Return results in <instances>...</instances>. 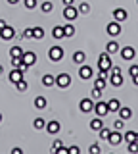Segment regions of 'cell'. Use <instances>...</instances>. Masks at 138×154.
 <instances>
[{
    "label": "cell",
    "mask_w": 138,
    "mask_h": 154,
    "mask_svg": "<svg viewBox=\"0 0 138 154\" xmlns=\"http://www.w3.org/2000/svg\"><path fill=\"white\" fill-rule=\"evenodd\" d=\"M98 67H100V71H111V54L109 52H102V54L98 56Z\"/></svg>",
    "instance_id": "cell-1"
},
{
    "label": "cell",
    "mask_w": 138,
    "mask_h": 154,
    "mask_svg": "<svg viewBox=\"0 0 138 154\" xmlns=\"http://www.w3.org/2000/svg\"><path fill=\"white\" fill-rule=\"evenodd\" d=\"M63 54H65L63 48L58 46V45L52 46V48H50V52H48V56H50V60H52V62H60L61 58H63Z\"/></svg>",
    "instance_id": "cell-2"
},
{
    "label": "cell",
    "mask_w": 138,
    "mask_h": 154,
    "mask_svg": "<svg viewBox=\"0 0 138 154\" xmlns=\"http://www.w3.org/2000/svg\"><path fill=\"white\" fill-rule=\"evenodd\" d=\"M77 16H79V8H77V6H65V8H63V17L67 19V21L77 19Z\"/></svg>",
    "instance_id": "cell-3"
},
{
    "label": "cell",
    "mask_w": 138,
    "mask_h": 154,
    "mask_svg": "<svg viewBox=\"0 0 138 154\" xmlns=\"http://www.w3.org/2000/svg\"><path fill=\"white\" fill-rule=\"evenodd\" d=\"M16 37V29L12 25H6L4 29H0V38H4V41H12V38Z\"/></svg>",
    "instance_id": "cell-4"
},
{
    "label": "cell",
    "mask_w": 138,
    "mask_h": 154,
    "mask_svg": "<svg viewBox=\"0 0 138 154\" xmlns=\"http://www.w3.org/2000/svg\"><path fill=\"white\" fill-rule=\"evenodd\" d=\"M94 112H96V116H100V118H104L107 112H109V108H107V102H94Z\"/></svg>",
    "instance_id": "cell-5"
},
{
    "label": "cell",
    "mask_w": 138,
    "mask_h": 154,
    "mask_svg": "<svg viewBox=\"0 0 138 154\" xmlns=\"http://www.w3.org/2000/svg\"><path fill=\"white\" fill-rule=\"evenodd\" d=\"M56 85H58L60 89H65V87L71 85V77L67 73H60L58 77H56Z\"/></svg>",
    "instance_id": "cell-6"
},
{
    "label": "cell",
    "mask_w": 138,
    "mask_h": 154,
    "mask_svg": "<svg viewBox=\"0 0 138 154\" xmlns=\"http://www.w3.org/2000/svg\"><path fill=\"white\" fill-rule=\"evenodd\" d=\"M79 108H81V112H84V114L92 112V110H94V100L92 98H83L81 104H79Z\"/></svg>",
    "instance_id": "cell-7"
},
{
    "label": "cell",
    "mask_w": 138,
    "mask_h": 154,
    "mask_svg": "<svg viewBox=\"0 0 138 154\" xmlns=\"http://www.w3.org/2000/svg\"><path fill=\"white\" fill-rule=\"evenodd\" d=\"M106 31H107V35H111V37H117L119 33H121V23H119V21H111V23H107Z\"/></svg>",
    "instance_id": "cell-8"
},
{
    "label": "cell",
    "mask_w": 138,
    "mask_h": 154,
    "mask_svg": "<svg viewBox=\"0 0 138 154\" xmlns=\"http://www.w3.org/2000/svg\"><path fill=\"white\" fill-rule=\"evenodd\" d=\"M127 17H128V12L125 8H115V10H113V19H115V21L121 23V21H125Z\"/></svg>",
    "instance_id": "cell-9"
},
{
    "label": "cell",
    "mask_w": 138,
    "mask_h": 154,
    "mask_svg": "<svg viewBox=\"0 0 138 154\" xmlns=\"http://www.w3.org/2000/svg\"><path fill=\"white\" fill-rule=\"evenodd\" d=\"M92 75H94V73H92V67H90V66H84V64L81 66V69H79V77H81L83 81H88Z\"/></svg>",
    "instance_id": "cell-10"
},
{
    "label": "cell",
    "mask_w": 138,
    "mask_h": 154,
    "mask_svg": "<svg viewBox=\"0 0 138 154\" xmlns=\"http://www.w3.org/2000/svg\"><path fill=\"white\" fill-rule=\"evenodd\" d=\"M119 54H121L123 60H132L136 52H134V48H132V46H123L121 50H119Z\"/></svg>",
    "instance_id": "cell-11"
},
{
    "label": "cell",
    "mask_w": 138,
    "mask_h": 154,
    "mask_svg": "<svg viewBox=\"0 0 138 154\" xmlns=\"http://www.w3.org/2000/svg\"><path fill=\"white\" fill-rule=\"evenodd\" d=\"M8 79H10V83H19V81L23 79V71L21 69H17V67H13V69L10 71V77H8Z\"/></svg>",
    "instance_id": "cell-12"
},
{
    "label": "cell",
    "mask_w": 138,
    "mask_h": 154,
    "mask_svg": "<svg viewBox=\"0 0 138 154\" xmlns=\"http://www.w3.org/2000/svg\"><path fill=\"white\" fill-rule=\"evenodd\" d=\"M21 58H23V64H25L27 67H31L37 62V54H35V52H23Z\"/></svg>",
    "instance_id": "cell-13"
},
{
    "label": "cell",
    "mask_w": 138,
    "mask_h": 154,
    "mask_svg": "<svg viewBox=\"0 0 138 154\" xmlns=\"http://www.w3.org/2000/svg\"><path fill=\"white\" fill-rule=\"evenodd\" d=\"M107 141L111 143L113 146L121 144V143H123V135H121V131H111V135H109V139H107Z\"/></svg>",
    "instance_id": "cell-14"
},
{
    "label": "cell",
    "mask_w": 138,
    "mask_h": 154,
    "mask_svg": "<svg viewBox=\"0 0 138 154\" xmlns=\"http://www.w3.org/2000/svg\"><path fill=\"white\" fill-rule=\"evenodd\" d=\"M60 129H61L60 122H46V131H48L50 135H56Z\"/></svg>",
    "instance_id": "cell-15"
},
{
    "label": "cell",
    "mask_w": 138,
    "mask_h": 154,
    "mask_svg": "<svg viewBox=\"0 0 138 154\" xmlns=\"http://www.w3.org/2000/svg\"><path fill=\"white\" fill-rule=\"evenodd\" d=\"M84 60H87V54H84L83 50H77V52L73 54V64L83 66V64H84Z\"/></svg>",
    "instance_id": "cell-16"
},
{
    "label": "cell",
    "mask_w": 138,
    "mask_h": 154,
    "mask_svg": "<svg viewBox=\"0 0 138 154\" xmlns=\"http://www.w3.org/2000/svg\"><path fill=\"white\" fill-rule=\"evenodd\" d=\"M109 83L113 87H121L123 85V75L121 73H109Z\"/></svg>",
    "instance_id": "cell-17"
},
{
    "label": "cell",
    "mask_w": 138,
    "mask_h": 154,
    "mask_svg": "<svg viewBox=\"0 0 138 154\" xmlns=\"http://www.w3.org/2000/svg\"><path fill=\"white\" fill-rule=\"evenodd\" d=\"M117 114H119V118H121V119H125V122H127V119H128V118L132 116V110L128 108V106H121Z\"/></svg>",
    "instance_id": "cell-18"
},
{
    "label": "cell",
    "mask_w": 138,
    "mask_h": 154,
    "mask_svg": "<svg viewBox=\"0 0 138 154\" xmlns=\"http://www.w3.org/2000/svg\"><path fill=\"white\" fill-rule=\"evenodd\" d=\"M121 48H119V42L117 41H109L106 45V52H109V54H115V52H119Z\"/></svg>",
    "instance_id": "cell-19"
},
{
    "label": "cell",
    "mask_w": 138,
    "mask_h": 154,
    "mask_svg": "<svg viewBox=\"0 0 138 154\" xmlns=\"http://www.w3.org/2000/svg\"><path fill=\"white\" fill-rule=\"evenodd\" d=\"M102 127H104V122H102V118H100V116L90 122V129H92V131H100Z\"/></svg>",
    "instance_id": "cell-20"
},
{
    "label": "cell",
    "mask_w": 138,
    "mask_h": 154,
    "mask_svg": "<svg viewBox=\"0 0 138 154\" xmlns=\"http://www.w3.org/2000/svg\"><path fill=\"white\" fill-rule=\"evenodd\" d=\"M12 67H17V69H21V71H25L27 69V66L23 64V58H12Z\"/></svg>",
    "instance_id": "cell-21"
},
{
    "label": "cell",
    "mask_w": 138,
    "mask_h": 154,
    "mask_svg": "<svg viewBox=\"0 0 138 154\" xmlns=\"http://www.w3.org/2000/svg\"><path fill=\"white\" fill-rule=\"evenodd\" d=\"M46 106H48V102H46L44 96H37V98H35V108L37 110H44Z\"/></svg>",
    "instance_id": "cell-22"
},
{
    "label": "cell",
    "mask_w": 138,
    "mask_h": 154,
    "mask_svg": "<svg viewBox=\"0 0 138 154\" xmlns=\"http://www.w3.org/2000/svg\"><path fill=\"white\" fill-rule=\"evenodd\" d=\"M107 108H109V112H119V108H121V102H119L117 98H111L107 102Z\"/></svg>",
    "instance_id": "cell-23"
},
{
    "label": "cell",
    "mask_w": 138,
    "mask_h": 154,
    "mask_svg": "<svg viewBox=\"0 0 138 154\" xmlns=\"http://www.w3.org/2000/svg\"><path fill=\"white\" fill-rule=\"evenodd\" d=\"M42 85L44 87H52V85H56V77L54 75H42Z\"/></svg>",
    "instance_id": "cell-24"
},
{
    "label": "cell",
    "mask_w": 138,
    "mask_h": 154,
    "mask_svg": "<svg viewBox=\"0 0 138 154\" xmlns=\"http://www.w3.org/2000/svg\"><path fill=\"white\" fill-rule=\"evenodd\" d=\"M52 37H54V38H63L65 37L63 27H61V25H56L54 29H52Z\"/></svg>",
    "instance_id": "cell-25"
},
{
    "label": "cell",
    "mask_w": 138,
    "mask_h": 154,
    "mask_svg": "<svg viewBox=\"0 0 138 154\" xmlns=\"http://www.w3.org/2000/svg\"><path fill=\"white\" fill-rule=\"evenodd\" d=\"M10 56H12V58H21V56H23L21 46H17V45H16V46H12V48H10Z\"/></svg>",
    "instance_id": "cell-26"
},
{
    "label": "cell",
    "mask_w": 138,
    "mask_h": 154,
    "mask_svg": "<svg viewBox=\"0 0 138 154\" xmlns=\"http://www.w3.org/2000/svg\"><path fill=\"white\" fill-rule=\"evenodd\" d=\"M33 125H35V129H44L46 127V119L44 118H37L35 122H33Z\"/></svg>",
    "instance_id": "cell-27"
},
{
    "label": "cell",
    "mask_w": 138,
    "mask_h": 154,
    "mask_svg": "<svg viewBox=\"0 0 138 154\" xmlns=\"http://www.w3.org/2000/svg\"><path fill=\"white\" fill-rule=\"evenodd\" d=\"M44 37V29L42 27H33V38H42Z\"/></svg>",
    "instance_id": "cell-28"
},
{
    "label": "cell",
    "mask_w": 138,
    "mask_h": 154,
    "mask_svg": "<svg viewBox=\"0 0 138 154\" xmlns=\"http://www.w3.org/2000/svg\"><path fill=\"white\" fill-rule=\"evenodd\" d=\"M123 141H127V143L136 141V133H134V131H127L125 135H123Z\"/></svg>",
    "instance_id": "cell-29"
},
{
    "label": "cell",
    "mask_w": 138,
    "mask_h": 154,
    "mask_svg": "<svg viewBox=\"0 0 138 154\" xmlns=\"http://www.w3.org/2000/svg\"><path fill=\"white\" fill-rule=\"evenodd\" d=\"M63 33H65V37H73L75 35V27L71 25V23H67V25H63Z\"/></svg>",
    "instance_id": "cell-30"
},
{
    "label": "cell",
    "mask_w": 138,
    "mask_h": 154,
    "mask_svg": "<svg viewBox=\"0 0 138 154\" xmlns=\"http://www.w3.org/2000/svg\"><path fill=\"white\" fill-rule=\"evenodd\" d=\"M94 89H100V91H104V89H106V79L98 77V79L94 81Z\"/></svg>",
    "instance_id": "cell-31"
},
{
    "label": "cell",
    "mask_w": 138,
    "mask_h": 154,
    "mask_svg": "<svg viewBox=\"0 0 138 154\" xmlns=\"http://www.w3.org/2000/svg\"><path fill=\"white\" fill-rule=\"evenodd\" d=\"M52 8H54V6H52V2H48V0L40 4V10H42L44 14H50V12H52Z\"/></svg>",
    "instance_id": "cell-32"
},
{
    "label": "cell",
    "mask_w": 138,
    "mask_h": 154,
    "mask_svg": "<svg viewBox=\"0 0 138 154\" xmlns=\"http://www.w3.org/2000/svg\"><path fill=\"white\" fill-rule=\"evenodd\" d=\"M109 135H111V131H109V129H106V127L100 129V139H102V141H107Z\"/></svg>",
    "instance_id": "cell-33"
},
{
    "label": "cell",
    "mask_w": 138,
    "mask_h": 154,
    "mask_svg": "<svg viewBox=\"0 0 138 154\" xmlns=\"http://www.w3.org/2000/svg\"><path fill=\"white\" fill-rule=\"evenodd\" d=\"M128 152H131V154H138V143L136 141L128 143Z\"/></svg>",
    "instance_id": "cell-34"
},
{
    "label": "cell",
    "mask_w": 138,
    "mask_h": 154,
    "mask_svg": "<svg viewBox=\"0 0 138 154\" xmlns=\"http://www.w3.org/2000/svg\"><path fill=\"white\" fill-rule=\"evenodd\" d=\"M90 12V6L87 2H83V4H79V14H88Z\"/></svg>",
    "instance_id": "cell-35"
},
{
    "label": "cell",
    "mask_w": 138,
    "mask_h": 154,
    "mask_svg": "<svg viewBox=\"0 0 138 154\" xmlns=\"http://www.w3.org/2000/svg\"><path fill=\"white\" fill-rule=\"evenodd\" d=\"M16 89L17 91H19V93H25V91H27V83H25V81H19V83H16Z\"/></svg>",
    "instance_id": "cell-36"
},
{
    "label": "cell",
    "mask_w": 138,
    "mask_h": 154,
    "mask_svg": "<svg viewBox=\"0 0 138 154\" xmlns=\"http://www.w3.org/2000/svg\"><path fill=\"white\" fill-rule=\"evenodd\" d=\"M123 125H125V119H121V118H119L117 122L113 123V129H115V131H121V129H123Z\"/></svg>",
    "instance_id": "cell-37"
},
{
    "label": "cell",
    "mask_w": 138,
    "mask_h": 154,
    "mask_svg": "<svg viewBox=\"0 0 138 154\" xmlns=\"http://www.w3.org/2000/svg\"><path fill=\"white\" fill-rule=\"evenodd\" d=\"M88 152L90 154H100V144H96V143L90 144V146H88Z\"/></svg>",
    "instance_id": "cell-38"
},
{
    "label": "cell",
    "mask_w": 138,
    "mask_h": 154,
    "mask_svg": "<svg viewBox=\"0 0 138 154\" xmlns=\"http://www.w3.org/2000/svg\"><path fill=\"white\" fill-rule=\"evenodd\" d=\"M23 4H25V8H27V10H33V8H37V0H25Z\"/></svg>",
    "instance_id": "cell-39"
},
{
    "label": "cell",
    "mask_w": 138,
    "mask_h": 154,
    "mask_svg": "<svg viewBox=\"0 0 138 154\" xmlns=\"http://www.w3.org/2000/svg\"><path fill=\"white\" fill-rule=\"evenodd\" d=\"M61 146H63V143H61L60 139H56L54 144H52V152H56V150H58V148H61Z\"/></svg>",
    "instance_id": "cell-40"
},
{
    "label": "cell",
    "mask_w": 138,
    "mask_h": 154,
    "mask_svg": "<svg viewBox=\"0 0 138 154\" xmlns=\"http://www.w3.org/2000/svg\"><path fill=\"white\" fill-rule=\"evenodd\" d=\"M100 96H102V91H100V89H94V91H92V96H90V98H92V100H98Z\"/></svg>",
    "instance_id": "cell-41"
},
{
    "label": "cell",
    "mask_w": 138,
    "mask_h": 154,
    "mask_svg": "<svg viewBox=\"0 0 138 154\" xmlns=\"http://www.w3.org/2000/svg\"><path fill=\"white\" fill-rule=\"evenodd\" d=\"M128 73H131V77L138 75V66H131V67H128Z\"/></svg>",
    "instance_id": "cell-42"
},
{
    "label": "cell",
    "mask_w": 138,
    "mask_h": 154,
    "mask_svg": "<svg viewBox=\"0 0 138 154\" xmlns=\"http://www.w3.org/2000/svg\"><path fill=\"white\" fill-rule=\"evenodd\" d=\"M23 37H25V38H33V27L25 29V31H23Z\"/></svg>",
    "instance_id": "cell-43"
},
{
    "label": "cell",
    "mask_w": 138,
    "mask_h": 154,
    "mask_svg": "<svg viewBox=\"0 0 138 154\" xmlns=\"http://www.w3.org/2000/svg\"><path fill=\"white\" fill-rule=\"evenodd\" d=\"M54 154H69V148H65V146H61V148H58Z\"/></svg>",
    "instance_id": "cell-44"
},
{
    "label": "cell",
    "mask_w": 138,
    "mask_h": 154,
    "mask_svg": "<svg viewBox=\"0 0 138 154\" xmlns=\"http://www.w3.org/2000/svg\"><path fill=\"white\" fill-rule=\"evenodd\" d=\"M69 154H81V148L79 146H69Z\"/></svg>",
    "instance_id": "cell-45"
},
{
    "label": "cell",
    "mask_w": 138,
    "mask_h": 154,
    "mask_svg": "<svg viewBox=\"0 0 138 154\" xmlns=\"http://www.w3.org/2000/svg\"><path fill=\"white\" fill-rule=\"evenodd\" d=\"M109 73H121V67L113 66V67H111V71H109Z\"/></svg>",
    "instance_id": "cell-46"
},
{
    "label": "cell",
    "mask_w": 138,
    "mask_h": 154,
    "mask_svg": "<svg viewBox=\"0 0 138 154\" xmlns=\"http://www.w3.org/2000/svg\"><path fill=\"white\" fill-rule=\"evenodd\" d=\"M12 154H23V150L19 146H16V148H12Z\"/></svg>",
    "instance_id": "cell-47"
},
{
    "label": "cell",
    "mask_w": 138,
    "mask_h": 154,
    "mask_svg": "<svg viewBox=\"0 0 138 154\" xmlns=\"http://www.w3.org/2000/svg\"><path fill=\"white\" fill-rule=\"evenodd\" d=\"M61 2H63L65 6H73V2H75V0H61Z\"/></svg>",
    "instance_id": "cell-48"
},
{
    "label": "cell",
    "mask_w": 138,
    "mask_h": 154,
    "mask_svg": "<svg viewBox=\"0 0 138 154\" xmlns=\"http://www.w3.org/2000/svg\"><path fill=\"white\" fill-rule=\"evenodd\" d=\"M6 25H8V23L4 21V19H0V29H4V27H6Z\"/></svg>",
    "instance_id": "cell-49"
},
{
    "label": "cell",
    "mask_w": 138,
    "mask_h": 154,
    "mask_svg": "<svg viewBox=\"0 0 138 154\" xmlns=\"http://www.w3.org/2000/svg\"><path fill=\"white\" fill-rule=\"evenodd\" d=\"M132 83H134V85L138 87V75H134V77H132Z\"/></svg>",
    "instance_id": "cell-50"
},
{
    "label": "cell",
    "mask_w": 138,
    "mask_h": 154,
    "mask_svg": "<svg viewBox=\"0 0 138 154\" xmlns=\"http://www.w3.org/2000/svg\"><path fill=\"white\" fill-rule=\"evenodd\" d=\"M17 2H19V0H8V4H12V6H13V4H17Z\"/></svg>",
    "instance_id": "cell-51"
},
{
    "label": "cell",
    "mask_w": 138,
    "mask_h": 154,
    "mask_svg": "<svg viewBox=\"0 0 138 154\" xmlns=\"http://www.w3.org/2000/svg\"><path fill=\"white\" fill-rule=\"evenodd\" d=\"M2 71H4V66H2V64H0V73H2Z\"/></svg>",
    "instance_id": "cell-52"
},
{
    "label": "cell",
    "mask_w": 138,
    "mask_h": 154,
    "mask_svg": "<svg viewBox=\"0 0 138 154\" xmlns=\"http://www.w3.org/2000/svg\"><path fill=\"white\" fill-rule=\"evenodd\" d=\"M2 119H4V116H2V114H0V122H2Z\"/></svg>",
    "instance_id": "cell-53"
},
{
    "label": "cell",
    "mask_w": 138,
    "mask_h": 154,
    "mask_svg": "<svg viewBox=\"0 0 138 154\" xmlns=\"http://www.w3.org/2000/svg\"><path fill=\"white\" fill-rule=\"evenodd\" d=\"M136 143H138V133H136Z\"/></svg>",
    "instance_id": "cell-54"
},
{
    "label": "cell",
    "mask_w": 138,
    "mask_h": 154,
    "mask_svg": "<svg viewBox=\"0 0 138 154\" xmlns=\"http://www.w3.org/2000/svg\"><path fill=\"white\" fill-rule=\"evenodd\" d=\"M109 154H113V152H109Z\"/></svg>",
    "instance_id": "cell-55"
},
{
    "label": "cell",
    "mask_w": 138,
    "mask_h": 154,
    "mask_svg": "<svg viewBox=\"0 0 138 154\" xmlns=\"http://www.w3.org/2000/svg\"><path fill=\"white\" fill-rule=\"evenodd\" d=\"M136 4H138V0H136Z\"/></svg>",
    "instance_id": "cell-56"
},
{
    "label": "cell",
    "mask_w": 138,
    "mask_h": 154,
    "mask_svg": "<svg viewBox=\"0 0 138 154\" xmlns=\"http://www.w3.org/2000/svg\"><path fill=\"white\" fill-rule=\"evenodd\" d=\"M128 154H131V152H128Z\"/></svg>",
    "instance_id": "cell-57"
}]
</instances>
